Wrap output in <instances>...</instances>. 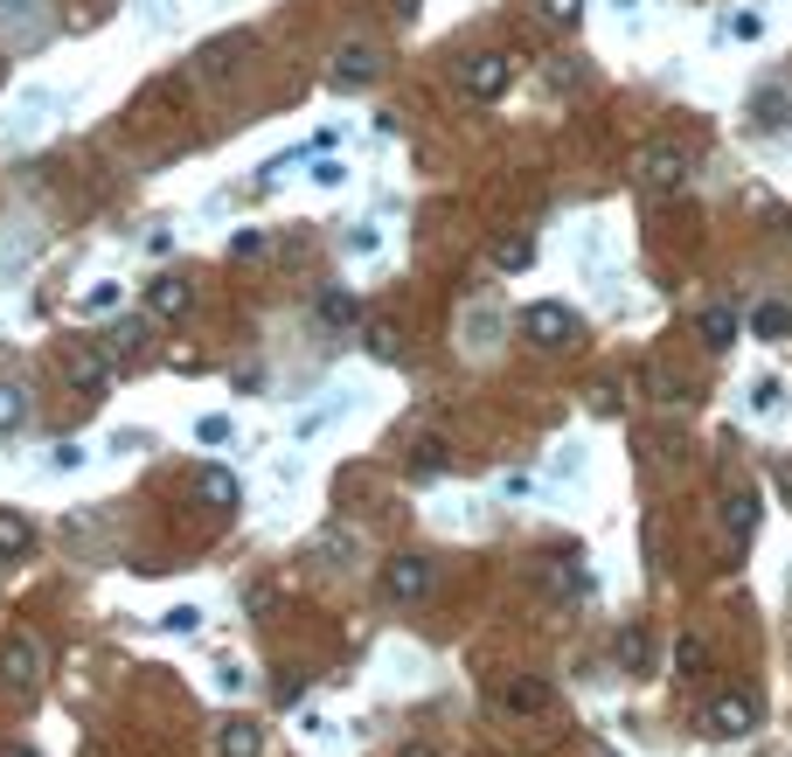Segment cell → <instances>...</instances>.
<instances>
[{"mask_svg":"<svg viewBox=\"0 0 792 757\" xmlns=\"http://www.w3.org/2000/svg\"><path fill=\"white\" fill-rule=\"evenodd\" d=\"M494 264H501V272H528V264H536V243H528V237H501L494 243Z\"/></svg>","mask_w":792,"mask_h":757,"instance_id":"44dd1931","label":"cell"},{"mask_svg":"<svg viewBox=\"0 0 792 757\" xmlns=\"http://www.w3.org/2000/svg\"><path fill=\"white\" fill-rule=\"evenodd\" d=\"M341 175H348L341 160H320V167H313V181H320V188H341Z\"/></svg>","mask_w":792,"mask_h":757,"instance_id":"d590c367","label":"cell"},{"mask_svg":"<svg viewBox=\"0 0 792 757\" xmlns=\"http://www.w3.org/2000/svg\"><path fill=\"white\" fill-rule=\"evenodd\" d=\"M0 757H35V750H0Z\"/></svg>","mask_w":792,"mask_h":757,"instance_id":"ab89813d","label":"cell"},{"mask_svg":"<svg viewBox=\"0 0 792 757\" xmlns=\"http://www.w3.org/2000/svg\"><path fill=\"white\" fill-rule=\"evenodd\" d=\"M584 404H591V418H619V410H626V396H619V383H591Z\"/></svg>","mask_w":792,"mask_h":757,"instance_id":"d4e9b609","label":"cell"},{"mask_svg":"<svg viewBox=\"0 0 792 757\" xmlns=\"http://www.w3.org/2000/svg\"><path fill=\"white\" fill-rule=\"evenodd\" d=\"M369 355H383V362L396 355V327H389V320H375V327H369Z\"/></svg>","mask_w":792,"mask_h":757,"instance_id":"4dcf8cb0","label":"cell"},{"mask_svg":"<svg viewBox=\"0 0 792 757\" xmlns=\"http://www.w3.org/2000/svg\"><path fill=\"white\" fill-rule=\"evenodd\" d=\"M703 730L716 736V744H737V736H751L758 730V702H751V695H709V709H703Z\"/></svg>","mask_w":792,"mask_h":757,"instance_id":"7a4b0ae2","label":"cell"},{"mask_svg":"<svg viewBox=\"0 0 792 757\" xmlns=\"http://www.w3.org/2000/svg\"><path fill=\"white\" fill-rule=\"evenodd\" d=\"M49 111H56V91H22V105H14V119H8V140H35V132L49 125Z\"/></svg>","mask_w":792,"mask_h":757,"instance_id":"30bf717a","label":"cell"},{"mask_svg":"<svg viewBox=\"0 0 792 757\" xmlns=\"http://www.w3.org/2000/svg\"><path fill=\"white\" fill-rule=\"evenodd\" d=\"M313 549H320V556H355V536H348V528H327Z\"/></svg>","mask_w":792,"mask_h":757,"instance_id":"f546056e","label":"cell"},{"mask_svg":"<svg viewBox=\"0 0 792 757\" xmlns=\"http://www.w3.org/2000/svg\"><path fill=\"white\" fill-rule=\"evenodd\" d=\"M751 334H758V340H785L792 334V307H785V299H758V307H751Z\"/></svg>","mask_w":792,"mask_h":757,"instance_id":"4fadbf2b","label":"cell"},{"mask_svg":"<svg viewBox=\"0 0 792 757\" xmlns=\"http://www.w3.org/2000/svg\"><path fill=\"white\" fill-rule=\"evenodd\" d=\"M105 369H111V362H105V355H98V348H84V355H77V362H70V375H77V383H84V389H98V383H105Z\"/></svg>","mask_w":792,"mask_h":757,"instance_id":"484cf974","label":"cell"},{"mask_svg":"<svg viewBox=\"0 0 792 757\" xmlns=\"http://www.w3.org/2000/svg\"><path fill=\"white\" fill-rule=\"evenodd\" d=\"M0 14H8V22H22V14H35V0H0Z\"/></svg>","mask_w":792,"mask_h":757,"instance_id":"8d00e7d4","label":"cell"},{"mask_svg":"<svg viewBox=\"0 0 792 757\" xmlns=\"http://www.w3.org/2000/svg\"><path fill=\"white\" fill-rule=\"evenodd\" d=\"M160 626H167V633H195V626H202V612H195V604H175Z\"/></svg>","mask_w":792,"mask_h":757,"instance_id":"1f68e13d","label":"cell"},{"mask_svg":"<svg viewBox=\"0 0 792 757\" xmlns=\"http://www.w3.org/2000/svg\"><path fill=\"white\" fill-rule=\"evenodd\" d=\"M536 14H542L550 28H577V22H584V0H536Z\"/></svg>","mask_w":792,"mask_h":757,"instance_id":"cb8c5ba5","label":"cell"},{"mask_svg":"<svg viewBox=\"0 0 792 757\" xmlns=\"http://www.w3.org/2000/svg\"><path fill=\"white\" fill-rule=\"evenodd\" d=\"M521 340L528 348H550V355H571L584 340V320L563 307V299H536V307L521 313Z\"/></svg>","mask_w":792,"mask_h":757,"instance_id":"6da1fadb","label":"cell"},{"mask_svg":"<svg viewBox=\"0 0 792 757\" xmlns=\"http://www.w3.org/2000/svg\"><path fill=\"white\" fill-rule=\"evenodd\" d=\"M216 750L223 757H264V730L257 723H223L216 730Z\"/></svg>","mask_w":792,"mask_h":757,"instance_id":"5bb4252c","label":"cell"},{"mask_svg":"<svg viewBox=\"0 0 792 757\" xmlns=\"http://www.w3.org/2000/svg\"><path fill=\"white\" fill-rule=\"evenodd\" d=\"M22 424H28V389L0 383V438H8V431H22Z\"/></svg>","mask_w":792,"mask_h":757,"instance_id":"d6986e66","label":"cell"},{"mask_svg":"<svg viewBox=\"0 0 792 757\" xmlns=\"http://www.w3.org/2000/svg\"><path fill=\"white\" fill-rule=\"evenodd\" d=\"M703 660H709V647H703V633H688L682 647H674V668H682V674H703Z\"/></svg>","mask_w":792,"mask_h":757,"instance_id":"4316f807","label":"cell"},{"mask_svg":"<svg viewBox=\"0 0 792 757\" xmlns=\"http://www.w3.org/2000/svg\"><path fill=\"white\" fill-rule=\"evenodd\" d=\"M612 8H619V14H633V8H639V0H612Z\"/></svg>","mask_w":792,"mask_h":757,"instance_id":"f35d334b","label":"cell"},{"mask_svg":"<svg viewBox=\"0 0 792 757\" xmlns=\"http://www.w3.org/2000/svg\"><path fill=\"white\" fill-rule=\"evenodd\" d=\"M28 542H35V528L22 515H0V556H22Z\"/></svg>","mask_w":792,"mask_h":757,"instance_id":"603a6c76","label":"cell"},{"mask_svg":"<svg viewBox=\"0 0 792 757\" xmlns=\"http://www.w3.org/2000/svg\"><path fill=\"white\" fill-rule=\"evenodd\" d=\"M619 668H626V674H653V639H647V626H626V633H619Z\"/></svg>","mask_w":792,"mask_h":757,"instance_id":"9a60e30c","label":"cell"},{"mask_svg":"<svg viewBox=\"0 0 792 757\" xmlns=\"http://www.w3.org/2000/svg\"><path fill=\"white\" fill-rule=\"evenodd\" d=\"M355 292H320V320H327V327H355Z\"/></svg>","mask_w":792,"mask_h":757,"instance_id":"7402d4cb","label":"cell"},{"mask_svg":"<svg viewBox=\"0 0 792 757\" xmlns=\"http://www.w3.org/2000/svg\"><path fill=\"white\" fill-rule=\"evenodd\" d=\"M507 709H521V716H542L550 709V681H507Z\"/></svg>","mask_w":792,"mask_h":757,"instance_id":"ac0fdd59","label":"cell"},{"mask_svg":"<svg viewBox=\"0 0 792 757\" xmlns=\"http://www.w3.org/2000/svg\"><path fill=\"white\" fill-rule=\"evenodd\" d=\"M396 14H404V22H410V14H418V0H396Z\"/></svg>","mask_w":792,"mask_h":757,"instance_id":"74e56055","label":"cell"},{"mask_svg":"<svg viewBox=\"0 0 792 757\" xmlns=\"http://www.w3.org/2000/svg\"><path fill=\"white\" fill-rule=\"evenodd\" d=\"M202 501H216V507H237L243 501V486H237V472H223V466H202Z\"/></svg>","mask_w":792,"mask_h":757,"instance_id":"e0dca14e","label":"cell"},{"mask_svg":"<svg viewBox=\"0 0 792 757\" xmlns=\"http://www.w3.org/2000/svg\"><path fill=\"white\" fill-rule=\"evenodd\" d=\"M542 584H550V598H591L598 591L584 563H542Z\"/></svg>","mask_w":792,"mask_h":757,"instance_id":"7c38bea8","label":"cell"},{"mask_svg":"<svg viewBox=\"0 0 792 757\" xmlns=\"http://www.w3.org/2000/svg\"><path fill=\"white\" fill-rule=\"evenodd\" d=\"M375 70H383V49L348 43V49H334V70H327V77L341 84V91H362V84H375Z\"/></svg>","mask_w":792,"mask_h":757,"instance_id":"8992f818","label":"cell"},{"mask_svg":"<svg viewBox=\"0 0 792 757\" xmlns=\"http://www.w3.org/2000/svg\"><path fill=\"white\" fill-rule=\"evenodd\" d=\"M119 299H125V292H119V286H111V278H105V286H91V292H84V313H111V307H119Z\"/></svg>","mask_w":792,"mask_h":757,"instance_id":"f1b7e54d","label":"cell"},{"mask_svg":"<svg viewBox=\"0 0 792 757\" xmlns=\"http://www.w3.org/2000/svg\"><path fill=\"white\" fill-rule=\"evenodd\" d=\"M695 334H703V348H730V340H737V307H730V299L703 307L695 313Z\"/></svg>","mask_w":792,"mask_h":757,"instance_id":"8fae6325","label":"cell"},{"mask_svg":"<svg viewBox=\"0 0 792 757\" xmlns=\"http://www.w3.org/2000/svg\"><path fill=\"white\" fill-rule=\"evenodd\" d=\"M639 383H647V396H653V404H674V410H682V404H695V383H688L682 369H668V362H647V375H639Z\"/></svg>","mask_w":792,"mask_h":757,"instance_id":"9c48e42d","label":"cell"},{"mask_svg":"<svg viewBox=\"0 0 792 757\" xmlns=\"http://www.w3.org/2000/svg\"><path fill=\"white\" fill-rule=\"evenodd\" d=\"M383 591H389L396 604L431 598V563H424V556H389V563H383Z\"/></svg>","mask_w":792,"mask_h":757,"instance_id":"5b68a950","label":"cell"},{"mask_svg":"<svg viewBox=\"0 0 792 757\" xmlns=\"http://www.w3.org/2000/svg\"><path fill=\"white\" fill-rule=\"evenodd\" d=\"M195 438H202V445H223V438H230V418H202Z\"/></svg>","mask_w":792,"mask_h":757,"instance_id":"d6a6232c","label":"cell"},{"mask_svg":"<svg viewBox=\"0 0 792 757\" xmlns=\"http://www.w3.org/2000/svg\"><path fill=\"white\" fill-rule=\"evenodd\" d=\"M466 334H473V340H466V348H494L501 320H494V313H473V320H466Z\"/></svg>","mask_w":792,"mask_h":757,"instance_id":"83f0119b","label":"cell"},{"mask_svg":"<svg viewBox=\"0 0 792 757\" xmlns=\"http://www.w3.org/2000/svg\"><path fill=\"white\" fill-rule=\"evenodd\" d=\"M0 681L28 695L35 681H43V647H35V639H8V647H0Z\"/></svg>","mask_w":792,"mask_h":757,"instance_id":"52a82bcc","label":"cell"},{"mask_svg":"<svg viewBox=\"0 0 792 757\" xmlns=\"http://www.w3.org/2000/svg\"><path fill=\"white\" fill-rule=\"evenodd\" d=\"M445 466H452L445 438H418V445H410V480H439Z\"/></svg>","mask_w":792,"mask_h":757,"instance_id":"2e32d148","label":"cell"},{"mask_svg":"<svg viewBox=\"0 0 792 757\" xmlns=\"http://www.w3.org/2000/svg\"><path fill=\"white\" fill-rule=\"evenodd\" d=\"M154 313L160 320H181L188 313V286H181V278H154Z\"/></svg>","mask_w":792,"mask_h":757,"instance_id":"ffe728a7","label":"cell"},{"mask_svg":"<svg viewBox=\"0 0 792 757\" xmlns=\"http://www.w3.org/2000/svg\"><path fill=\"white\" fill-rule=\"evenodd\" d=\"M639 181H647V195H682L688 188V154L682 146H647V160H639Z\"/></svg>","mask_w":792,"mask_h":757,"instance_id":"3957f363","label":"cell"},{"mask_svg":"<svg viewBox=\"0 0 792 757\" xmlns=\"http://www.w3.org/2000/svg\"><path fill=\"white\" fill-rule=\"evenodd\" d=\"M758 515H765V501H758V494H751V486H737V494H730V501H723V536H730V542H737V549H744L751 536H758Z\"/></svg>","mask_w":792,"mask_h":757,"instance_id":"ba28073f","label":"cell"},{"mask_svg":"<svg viewBox=\"0 0 792 757\" xmlns=\"http://www.w3.org/2000/svg\"><path fill=\"white\" fill-rule=\"evenodd\" d=\"M230 251H237V257H257V251H264V230H237Z\"/></svg>","mask_w":792,"mask_h":757,"instance_id":"836d02e7","label":"cell"},{"mask_svg":"<svg viewBox=\"0 0 792 757\" xmlns=\"http://www.w3.org/2000/svg\"><path fill=\"white\" fill-rule=\"evenodd\" d=\"M507 77H515V63H507V56H494V49H480V56H466V63H459V91H466V98H501V91H507Z\"/></svg>","mask_w":792,"mask_h":757,"instance_id":"277c9868","label":"cell"},{"mask_svg":"<svg viewBox=\"0 0 792 757\" xmlns=\"http://www.w3.org/2000/svg\"><path fill=\"white\" fill-rule=\"evenodd\" d=\"M49 466L70 472V466H84V452H77V445H49Z\"/></svg>","mask_w":792,"mask_h":757,"instance_id":"e575fe53","label":"cell"}]
</instances>
